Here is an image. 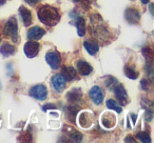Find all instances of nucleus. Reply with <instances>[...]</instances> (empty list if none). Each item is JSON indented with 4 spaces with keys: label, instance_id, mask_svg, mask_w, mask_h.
Wrapping results in <instances>:
<instances>
[{
    "label": "nucleus",
    "instance_id": "cd10ccee",
    "mask_svg": "<svg viewBox=\"0 0 154 143\" xmlns=\"http://www.w3.org/2000/svg\"><path fill=\"white\" fill-rule=\"evenodd\" d=\"M126 142H135V140H133V139H132V137H131V136H129V137H127V139H126Z\"/></svg>",
    "mask_w": 154,
    "mask_h": 143
},
{
    "label": "nucleus",
    "instance_id": "c756f323",
    "mask_svg": "<svg viewBox=\"0 0 154 143\" xmlns=\"http://www.w3.org/2000/svg\"><path fill=\"white\" fill-rule=\"evenodd\" d=\"M140 1L143 3V4H147V3L149 2V0H140Z\"/></svg>",
    "mask_w": 154,
    "mask_h": 143
},
{
    "label": "nucleus",
    "instance_id": "f257e3e1",
    "mask_svg": "<svg viewBox=\"0 0 154 143\" xmlns=\"http://www.w3.org/2000/svg\"><path fill=\"white\" fill-rule=\"evenodd\" d=\"M38 18L45 25L53 26L59 21V14L56 9L50 5H45L38 11Z\"/></svg>",
    "mask_w": 154,
    "mask_h": 143
},
{
    "label": "nucleus",
    "instance_id": "423d86ee",
    "mask_svg": "<svg viewBox=\"0 0 154 143\" xmlns=\"http://www.w3.org/2000/svg\"><path fill=\"white\" fill-rule=\"evenodd\" d=\"M52 84H53L54 90H55L56 92L60 93L66 88V80L62 77L61 74H58V75H55L52 78Z\"/></svg>",
    "mask_w": 154,
    "mask_h": 143
},
{
    "label": "nucleus",
    "instance_id": "2f4dec72",
    "mask_svg": "<svg viewBox=\"0 0 154 143\" xmlns=\"http://www.w3.org/2000/svg\"><path fill=\"white\" fill-rule=\"evenodd\" d=\"M75 2H78V1H80V0H74Z\"/></svg>",
    "mask_w": 154,
    "mask_h": 143
},
{
    "label": "nucleus",
    "instance_id": "bb28decb",
    "mask_svg": "<svg viewBox=\"0 0 154 143\" xmlns=\"http://www.w3.org/2000/svg\"><path fill=\"white\" fill-rule=\"evenodd\" d=\"M48 109H55V106H54V105H52V104H50V103H49V104H47L45 106L42 107L43 111H47Z\"/></svg>",
    "mask_w": 154,
    "mask_h": 143
},
{
    "label": "nucleus",
    "instance_id": "f8f14e48",
    "mask_svg": "<svg viewBox=\"0 0 154 143\" xmlns=\"http://www.w3.org/2000/svg\"><path fill=\"white\" fill-rule=\"evenodd\" d=\"M43 35H45V30H42L39 26H35L28 32V38L30 40H39Z\"/></svg>",
    "mask_w": 154,
    "mask_h": 143
},
{
    "label": "nucleus",
    "instance_id": "4468645a",
    "mask_svg": "<svg viewBox=\"0 0 154 143\" xmlns=\"http://www.w3.org/2000/svg\"><path fill=\"white\" fill-rule=\"evenodd\" d=\"M16 52V47L14 45H11L9 43H5L0 46V54L3 55L5 57H9L11 55H14Z\"/></svg>",
    "mask_w": 154,
    "mask_h": 143
},
{
    "label": "nucleus",
    "instance_id": "39448f33",
    "mask_svg": "<svg viewBox=\"0 0 154 143\" xmlns=\"http://www.w3.org/2000/svg\"><path fill=\"white\" fill-rule=\"evenodd\" d=\"M48 64L51 66L53 70H57L60 65V56L56 52H49L45 56Z\"/></svg>",
    "mask_w": 154,
    "mask_h": 143
},
{
    "label": "nucleus",
    "instance_id": "a878e982",
    "mask_svg": "<svg viewBox=\"0 0 154 143\" xmlns=\"http://www.w3.org/2000/svg\"><path fill=\"white\" fill-rule=\"evenodd\" d=\"M39 0H26V2H28L29 4H31V5H34V4H36L37 2H38Z\"/></svg>",
    "mask_w": 154,
    "mask_h": 143
},
{
    "label": "nucleus",
    "instance_id": "0eeeda50",
    "mask_svg": "<svg viewBox=\"0 0 154 143\" xmlns=\"http://www.w3.org/2000/svg\"><path fill=\"white\" fill-rule=\"evenodd\" d=\"M90 97L95 104H101V102L103 101V90L100 88H98V86H94L90 91Z\"/></svg>",
    "mask_w": 154,
    "mask_h": 143
},
{
    "label": "nucleus",
    "instance_id": "dca6fc26",
    "mask_svg": "<svg viewBox=\"0 0 154 143\" xmlns=\"http://www.w3.org/2000/svg\"><path fill=\"white\" fill-rule=\"evenodd\" d=\"M66 97H68V100L70 101V102H72V103L77 102V101L82 98V91L78 90V88H74V90L70 91V92L68 93Z\"/></svg>",
    "mask_w": 154,
    "mask_h": 143
},
{
    "label": "nucleus",
    "instance_id": "412c9836",
    "mask_svg": "<svg viewBox=\"0 0 154 143\" xmlns=\"http://www.w3.org/2000/svg\"><path fill=\"white\" fill-rule=\"evenodd\" d=\"M70 138H72L73 141H82V135L80 133H78L77 130H73V128H70Z\"/></svg>",
    "mask_w": 154,
    "mask_h": 143
},
{
    "label": "nucleus",
    "instance_id": "ddd939ff",
    "mask_svg": "<svg viewBox=\"0 0 154 143\" xmlns=\"http://www.w3.org/2000/svg\"><path fill=\"white\" fill-rule=\"evenodd\" d=\"M19 12H20V15H21L23 24L26 26H29L32 23V14H31V12L26 7H23V5H21L19 7Z\"/></svg>",
    "mask_w": 154,
    "mask_h": 143
},
{
    "label": "nucleus",
    "instance_id": "f03ea898",
    "mask_svg": "<svg viewBox=\"0 0 154 143\" xmlns=\"http://www.w3.org/2000/svg\"><path fill=\"white\" fill-rule=\"evenodd\" d=\"M3 34L9 37V38H11L14 42H18V40H19V38H18V26L15 18H11L5 23Z\"/></svg>",
    "mask_w": 154,
    "mask_h": 143
},
{
    "label": "nucleus",
    "instance_id": "473e14b6",
    "mask_svg": "<svg viewBox=\"0 0 154 143\" xmlns=\"http://www.w3.org/2000/svg\"><path fill=\"white\" fill-rule=\"evenodd\" d=\"M0 41H1V34H0Z\"/></svg>",
    "mask_w": 154,
    "mask_h": 143
},
{
    "label": "nucleus",
    "instance_id": "9b49d317",
    "mask_svg": "<svg viewBox=\"0 0 154 143\" xmlns=\"http://www.w3.org/2000/svg\"><path fill=\"white\" fill-rule=\"evenodd\" d=\"M61 75H62V77L64 78L66 81H72L73 79L76 78L77 73L73 66H63V67H62Z\"/></svg>",
    "mask_w": 154,
    "mask_h": 143
},
{
    "label": "nucleus",
    "instance_id": "9d476101",
    "mask_svg": "<svg viewBox=\"0 0 154 143\" xmlns=\"http://www.w3.org/2000/svg\"><path fill=\"white\" fill-rule=\"evenodd\" d=\"M76 66H77V70H78V73H79L80 75H82V76L89 75V74H91V72L93 70L92 66H91L88 62L82 61V60H80V61H77L76 62Z\"/></svg>",
    "mask_w": 154,
    "mask_h": 143
},
{
    "label": "nucleus",
    "instance_id": "7c9ffc66",
    "mask_svg": "<svg viewBox=\"0 0 154 143\" xmlns=\"http://www.w3.org/2000/svg\"><path fill=\"white\" fill-rule=\"evenodd\" d=\"M5 3V0H0V5H2Z\"/></svg>",
    "mask_w": 154,
    "mask_h": 143
},
{
    "label": "nucleus",
    "instance_id": "aec40b11",
    "mask_svg": "<svg viewBox=\"0 0 154 143\" xmlns=\"http://www.w3.org/2000/svg\"><path fill=\"white\" fill-rule=\"evenodd\" d=\"M143 56L146 57V59L148 60V63L151 65L152 61H153V51H152V49L147 47V49H143Z\"/></svg>",
    "mask_w": 154,
    "mask_h": 143
},
{
    "label": "nucleus",
    "instance_id": "7ed1b4c3",
    "mask_svg": "<svg viewBox=\"0 0 154 143\" xmlns=\"http://www.w3.org/2000/svg\"><path fill=\"white\" fill-rule=\"evenodd\" d=\"M30 95L33 98L37 99V100H45L47 98L48 95V91L47 88L42 84H38V85H35L31 88L30 91Z\"/></svg>",
    "mask_w": 154,
    "mask_h": 143
},
{
    "label": "nucleus",
    "instance_id": "6e6552de",
    "mask_svg": "<svg viewBox=\"0 0 154 143\" xmlns=\"http://www.w3.org/2000/svg\"><path fill=\"white\" fill-rule=\"evenodd\" d=\"M114 93H115V96L116 98L118 99L119 103L122 105H126L129 101V98H128V94H127L126 90L122 88V85H117L114 90Z\"/></svg>",
    "mask_w": 154,
    "mask_h": 143
},
{
    "label": "nucleus",
    "instance_id": "5701e85b",
    "mask_svg": "<svg viewBox=\"0 0 154 143\" xmlns=\"http://www.w3.org/2000/svg\"><path fill=\"white\" fill-rule=\"evenodd\" d=\"M18 140L21 141V142H28V141H31L32 139H31V136L28 134V133H23V134H21L19 136Z\"/></svg>",
    "mask_w": 154,
    "mask_h": 143
},
{
    "label": "nucleus",
    "instance_id": "b1692460",
    "mask_svg": "<svg viewBox=\"0 0 154 143\" xmlns=\"http://www.w3.org/2000/svg\"><path fill=\"white\" fill-rule=\"evenodd\" d=\"M116 84H117V80H116L115 78H110V79L108 80V82H107L108 88H114V85H116Z\"/></svg>",
    "mask_w": 154,
    "mask_h": 143
},
{
    "label": "nucleus",
    "instance_id": "f3484780",
    "mask_svg": "<svg viewBox=\"0 0 154 143\" xmlns=\"http://www.w3.org/2000/svg\"><path fill=\"white\" fill-rule=\"evenodd\" d=\"M76 26H77V33L80 37H82L86 34V21L84 18H77L76 21Z\"/></svg>",
    "mask_w": 154,
    "mask_h": 143
},
{
    "label": "nucleus",
    "instance_id": "2eb2a0df",
    "mask_svg": "<svg viewBox=\"0 0 154 143\" xmlns=\"http://www.w3.org/2000/svg\"><path fill=\"white\" fill-rule=\"evenodd\" d=\"M85 44V47H86L87 52H88L90 55H95V54L98 52V44L95 40H88L84 43Z\"/></svg>",
    "mask_w": 154,
    "mask_h": 143
},
{
    "label": "nucleus",
    "instance_id": "20e7f679",
    "mask_svg": "<svg viewBox=\"0 0 154 143\" xmlns=\"http://www.w3.org/2000/svg\"><path fill=\"white\" fill-rule=\"evenodd\" d=\"M39 49H40L39 43H37L36 41L31 40L29 42H26V45H24V53H26V57L33 58L38 54Z\"/></svg>",
    "mask_w": 154,
    "mask_h": 143
},
{
    "label": "nucleus",
    "instance_id": "393cba45",
    "mask_svg": "<svg viewBox=\"0 0 154 143\" xmlns=\"http://www.w3.org/2000/svg\"><path fill=\"white\" fill-rule=\"evenodd\" d=\"M148 85H149V83H148V80H147V79L141 80V86H143V90H147V88H148Z\"/></svg>",
    "mask_w": 154,
    "mask_h": 143
},
{
    "label": "nucleus",
    "instance_id": "6ab92c4d",
    "mask_svg": "<svg viewBox=\"0 0 154 143\" xmlns=\"http://www.w3.org/2000/svg\"><path fill=\"white\" fill-rule=\"evenodd\" d=\"M107 107L112 109V111H115L116 113H122V111L120 104H118L115 100H112V99H109V100L107 101Z\"/></svg>",
    "mask_w": 154,
    "mask_h": 143
},
{
    "label": "nucleus",
    "instance_id": "1a4fd4ad",
    "mask_svg": "<svg viewBox=\"0 0 154 143\" xmlns=\"http://www.w3.org/2000/svg\"><path fill=\"white\" fill-rule=\"evenodd\" d=\"M125 17H126L127 21L130 22V23H137L138 20H139V13L136 9L129 7V9L126 10Z\"/></svg>",
    "mask_w": 154,
    "mask_h": 143
},
{
    "label": "nucleus",
    "instance_id": "4be33fe9",
    "mask_svg": "<svg viewBox=\"0 0 154 143\" xmlns=\"http://www.w3.org/2000/svg\"><path fill=\"white\" fill-rule=\"evenodd\" d=\"M137 138L141 141V142H147V143H150L151 142V138H150L149 134H147L146 132H140L137 134Z\"/></svg>",
    "mask_w": 154,
    "mask_h": 143
},
{
    "label": "nucleus",
    "instance_id": "a211bd4d",
    "mask_svg": "<svg viewBox=\"0 0 154 143\" xmlns=\"http://www.w3.org/2000/svg\"><path fill=\"white\" fill-rule=\"evenodd\" d=\"M125 74H126L127 77L132 80L136 79L138 77V72L134 67H132V66H126L125 67Z\"/></svg>",
    "mask_w": 154,
    "mask_h": 143
},
{
    "label": "nucleus",
    "instance_id": "c85d7f7f",
    "mask_svg": "<svg viewBox=\"0 0 154 143\" xmlns=\"http://www.w3.org/2000/svg\"><path fill=\"white\" fill-rule=\"evenodd\" d=\"M131 117H132V120H133V123H135V120H136V115H134V114H133V115H131Z\"/></svg>",
    "mask_w": 154,
    "mask_h": 143
}]
</instances>
